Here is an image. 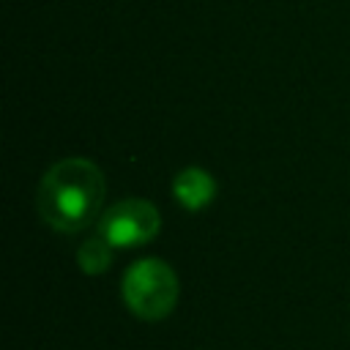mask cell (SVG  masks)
<instances>
[{"instance_id":"obj_1","label":"cell","mask_w":350,"mask_h":350,"mask_svg":"<svg viewBox=\"0 0 350 350\" xmlns=\"http://www.w3.org/2000/svg\"><path fill=\"white\" fill-rule=\"evenodd\" d=\"M107 191L104 172L88 159H63L52 164L36 191L41 219L57 232L85 230L101 211Z\"/></svg>"},{"instance_id":"obj_2","label":"cell","mask_w":350,"mask_h":350,"mask_svg":"<svg viewBox=\"0 0 350 350\" xmlns=\"http://www.w3.org/2000/svg\"><path fill=\"white\" fill-rule=\"evenodd\" d=\"M123 301L139 320H164L178 304V276L156 257L137 260L123 276Z\"/></svg>"},{"instance_id":"obj_3","label":"cell","mask_w":350,"mask_h":350,"mask_svg":"<svg viewBox=\"0 0 350 350\" xmlns=\"http://www.w3.org/2000/svg\"><path fill=\"white\" fill-rule=\"evenodd\" d=\"M161 216L159 208L148 200H120L104 216L98 219V235H104L112 246L126 249V246H142L159 235Z\"/></svg>"},{"instance_id":"obj_4","label":"cell","mask_w":350,"mask_h":350,"mask_svg":"<svg viewBox=\"0 0 350 350\" xmlns=\"http://www.w3.org/2000/svg\"><path fill=\"white\" fill-rule=\"evenodd\" d=\"M172 191L178 197V202L186 208V211H202L213 202V194H216V180L211 178L208 170L202 167H186L175 175L172 180Z\"/></svg>"},{"instance_id":"obj_5","label":"cell","mask_w":350,"mask_h":350,"mask_svg":"<svg viewBox=\"0 0 350 350\" xmlns=\"http://www.w3.org/2000/svg\"><path fill=\"white\" fill-rule=\"evenodd\" d=\"M77 260H79V268H82L85 273L98 276V273H104V271L109 268V262H112V243H109L104 235H93V238H88V241L79 246Z\"/></svg>"}]
</instances>
